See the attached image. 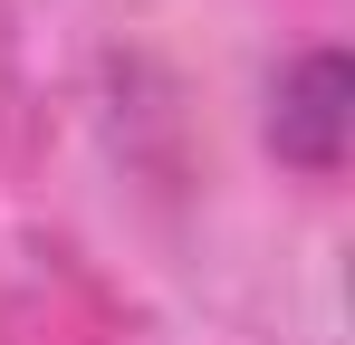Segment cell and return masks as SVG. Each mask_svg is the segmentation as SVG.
I'll return each mask as SVG.
<instances>
[{
  "instance_id": "6da1fadb",
  "label": "cell",
  "mask_w": 355,
  "mask_h": 345,
  "mask_svg": "<svg viewBox=\"0 0 355 345\" xmlns=\"http://www.w3.org/2000/svg\"><path fill=\"white\" fill-rule=\"evenodd\" d=\"M269 144L297 172H336L346 163V57L317 48L279 77V115H269Z\"/></svg>"
}]
</instances>
